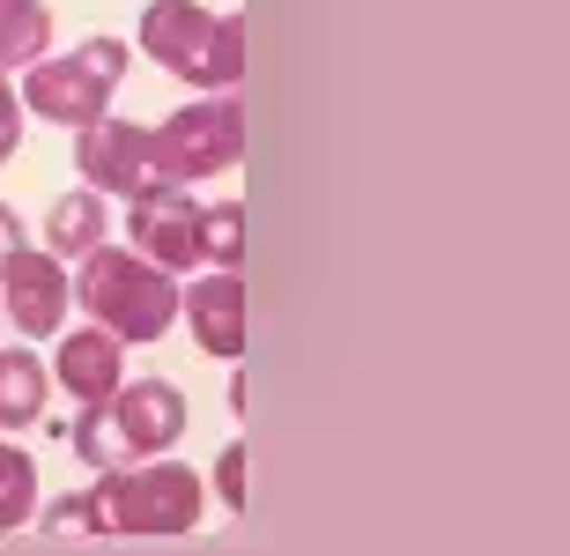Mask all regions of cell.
I'll return each mask as SVG.
<instances>
[{
  "label": "cell",
  "instance_id": "13",
  "mask_svg": "<svg viewBox=\"0 0 570 556\" xmlns=\"http://www.w3.org/2000/svg\"><path fill=\"white\" fill-rule=\"evenodd\" d=\"M45 416V364L30 349H8L0 357V430H22Z\"/></svg>",
  "mask_w": 570,
  "mask_h": 556
},
{
  "label": "cell",
  "instance_id": "5",
  "mask_svg": "<svg viewBox=\"0 0 570 556\" xmlns=\"http://www.w3.org/2000/svg\"><path fill=\"white\" fill-rule=\"evenodd\" d=\"M245 156V105L237 97H208V105L170 111L164 127H148V164L156 186H186V178H215Z\"/></svg>",
  "mask_w": 570,
  "mask_h": 556
},
{
  "label": "cell",
  "instance_id": "19",
  "mask_svg": "<svg viewBox=\"0 0 570 556\" xmlns=\"http://www.w3.org/2000/svg\"><path fill=\"white\" fill-rule=\"evenodd\" d=\"M16 142H22V105H16V89L0 82V164L16 156Z\"/></svg>",
  "mask_w": 570,
  "mask_h": 556
},
{
  "label": "cell",
  "instance_id": "10",
  "mask_svg": "<svg viewBox=\"0 0 570 556\" xmlns=\"http://www.w3.org/2000/svg\"><path fill=\"white\" fill-rule=\"evenodd\" d=\"M178 304H186L193 342L208 349V357H245V282L237 275L193 282V290H178Z\"/></svg>",
  "mask_w": 570,
  "mask_h": 556
},
{
  "label": "cell",
  "instance_id": "15",
  "mask_svg": "<svg viewBox=\"0 0 570 556\" xmlns=\"http://www.w3.org/2000/svg\"><path fill=\"white\" fill-rule=\"evenodd\" d=\"M38 505V468H30V452H16L0 438V535H16L22 519Z\"/></svg>",
  "mask_w": 570,
  "mask_h": 556
},
{
  "label": "cell",
  "instance_id": "18",
  "mask_svg": "<svg viewBox=\"0 0 570 556\" xmlns=\"http://www.w3.org/2000/svg\"><path fill=\"white\" fill-rule=\"evenodd\" d=\"M215 482H223V497H230L237 513H245V490H253V460H245V446L223 452V468H215Z\"/></svg>",
  "mask_w": 570,
  "mask_h": 556
},
{
  "label": "cell",
  "instance_id": "12",
  "mask_svg": "<svg viewBox=\"0 0 570 556\" xmlns=\"http://www.w3.org/2000/svg\"><path fill=\"white\" fill-rule=\"evenodd\" d=\"M97 237H105V201H97V193H60L52 215H45V245H52V260L97 253Z\"/></svg>",
  "mask_w": 570,
  "mask_h": 556
},
{
  "label": "cell",
  "instance_id": "6",
  "mask_svg": "<svg viewBox=\"0 0 570 556\" xmlns=\"http://www.w3.org/2000/svg\"><path fill=\"white\" fill-rule=\"evenodd\" d=\"M119 75H127V45H119V38H89V45H75L67 60H38V67H30L22 97H30V111H45L52 127L82 134L89 119H105Z\"/></svg>",
  "mask_w": 570,
  "mask_h": 556
},
{
  "label": "cell",
  "instance_id": "16",
  "mask_svg": "<svg viewBox=\"0 0 570 556\" xmlns=\"http://www.w3.org/2000/svg\"><path fill=\"white\" fill-rule=\"evenodd\" d=\"M200 260H223V267L245 260V208H237V201L200 208Z\"/></svg>",
  "mask_w": 570,
  "mask_h": 556
},
{
  "label": "cell",
  "instance_id": "17",
  "mask_svg": "<svg viewBox=\"0 0 570 556\" xmlns=\"http://www.w3.org/2000/svg\"><path fill=\"white\" fill-rule=\"evenodd\" d=\"M45 535H52V542H105V513H97V497H60V505L45 513Z\"/></svg>",
  "mask_w": 570,
  "mask_h": 556
},
{
  "label": "cell",
  "instance_id": "3",
  "mask_svg": "<svg viewBox=\"0 0 570 556\" xmlns=\"http://www.w3.org/2000/svg\"><path fill=\"white\" fill-rule=\"evenodd\" d=\"M141 52L156 67H170V75L200 82V89L245 82V22L237 16H208L200 0H148Z\"/></svg>",
  "mask_w": 570,
  "mask_h": 556
},
{
  "label": "cell",
  "instance_id": "7",
  "mask_svg": "<svg viewBox=\"0 0 570 556\" xmlns=\"http://www.w3.org/2000/svg\"><path fill=\"white\" fill-rule=\"evenodd\" d=\"M127 237H134L141 260H156L164 275H178V267L200 260V201L186 186H141L134 208H127Z\"/></svg>",
  "mask_w": 570,
  "mask_h": 556
},
{
  "label": "cell",
  "instance_id": "1",
  "mask_svg": "<svg viewBox=\"0 0 570 556\" xmlns=\"http://www.w3.org/2000/svg\"><path fill=\"white\" fill-rule=\"evenodd\" d=\"M193 408L178 386L164 379H134L119 386V393H105V401H89V416H75V452H82L89 468H134V460H148V452H170L178 438H186Z\"/></svg>",
  "mask_w": 570,
  "mask_h": 556
},
{
  "label": "cell",
  "instance_id": "4",
  "mask_svg": "<svg viewBox=\"0 0 570 556\" xmlns=\"http://www.w3.org/2000/svg\"><path fill=\"white\" fill-rule=\"evenodd\" d=\"M97 513H105V535H186L200 519V475L193 468H105L97 482Z\"/></svg>",
  "mask_w": 570,
  "mask_h": 556
},
{
  "label": "cell",
  "instance_id": "20",
  "mask_svg": "<svg viewBox=\"0 0 570 556\" xmlns=\"http://www.w3.org/2000/svg\"><path fill=\"white\" fill-rule=\"evenodd\" d=\"M16 253H22V215H16V208H0V267H8Z\"/></svg>",
  "mask_w": 570,
  "mask_h": 556
},
{
  "label": "cell",
  "instance_id": "11",
  "mask_svg": "<svg viewBox=\"0 0 570 556\" xmlns=\"http://www.w3.org/2000/svg\"><path fill=\"white\" fill-rule=\"evenodd\" d=\"M52 379H60L75 401H105V393H119V379H127V357H119V342H111L105 326H82V334L60 342Z\"/></svg>",
  "mask_w": 570,
  "mask_h": 556
},
{
  "label": "cell",
  "instance_id": "14",
  "mask_svg": "<svg viewBox=\"0 0 570 556\" xmlns=\"http://www.w3.org/2000/svg\"><path fill=\"white\" fill-rule=\"evenodd\" d=\"M45 38H52V16H45V0H0V67L38 60Z\"/></svg>",
  "mask_w": 570,
  "mask_h": 556
},
{
  "label": "cell",
  "instance_id": "8",
  "mask_svg": "<svg viewBox=\"0 0 570 556\" xmlns=\"http://www.w3.org/2000/svg\"><path fill=\"white\" fill-rule=\"evenodd\" d=\"M75 164L97 193H141L156 186V164H148V127H127V119H89L75 134Z\"/></svg>",
  "mask_w": 570,
  "mask_h": 556
},
{
  "label": "cell",
  "instance_id": "9",
  "mask_svg": "<svg viewBox=\"0 0 570 556\" xmlns=\"http://www.w3.org/2000/svg\"><path fill=\"white\" fill-rule=\"evenodd\" d=\"M0 282H8V320H16L22 334H52V326L67 320V267L52 253H30V245H22V253L0 267Z\"/></svg>",
  "mask_w": 570,
  "mask_h": 556
},
{
  "label": "cell",
  "instance_id": "2",
  "mask_svg": "<svg viewBox=\"0 0 570 556\" xmlns=\"http://www.w3.org/2000/svg\"><path fill=\"white\" fill-rule=\"evenodd\" d=\"M75 304H89V320L105 326L111 342H156L178 320V282L156 260L127 253V245H97V253H82Z\"/></svg>",
  "mask_w": 570,
  "mask_h": 556
}]
</instances>
